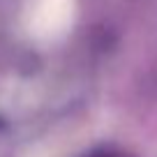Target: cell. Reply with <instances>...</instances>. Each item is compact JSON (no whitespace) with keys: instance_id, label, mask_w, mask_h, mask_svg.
Wrapping results in <instances>:
<instances>
[{"instance_id":"1","label":"cell","mask_w":157,"mask_h":157,"mask_svg":"<svg viewBox=\"0 0 157 157\" xmlns=\"http://www.w3.org/2000/svg\"><path fill=\"white\" fill-rule=\"evenodd\" d=\"M74 0H35L28 12V30L33 37L56 39L72 25Z\"/></svg>"},{"instance_id":"2","label":"cell","mask_w":157,"mask_h":157,"mask_svg":"<svg viewBox=\"0 0 157 157\" xmlns=\"http://www.w3.org/2000/svg\"><path fill=\"white\" fill-rule=\"evenodd\" d=\"M28 157H46V155H39V152H35V155H28Z\"/></svg>"}]
</instances>
